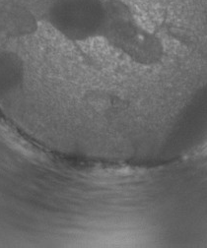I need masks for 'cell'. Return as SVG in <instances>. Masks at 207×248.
<instances>
[{
  "label": "cell",
  "mask_w": 207,
  "mask_h": 248,
  "mask_svg": "<svg viewBox=\"0 0 207 248\" xmlns=\"http://www.w3.org/2000/svg\"><path fill=\"white\" fill-rule=\"evenodd\" d=\"M103 42L132 63L149 67L161 61L164 45L121 0H107Z\"/></svg>",
  "instance_id": "6da1fadb"
},
{
  "label": "cell",
  "mask_w": 207,
  "mask_h": 248,
  "mask_svg": "<svg viewBox=\"0 0 207 248\" xmlns=\"http://www.w3.org/2000/svg\"><path fill=\"white\" fill-rule=\"evenodd\" d=\"M45 17L53 32L68 43L103 41L107 0H48Z\"/></svg>",
  "instance_id": "7a4b0ae2"
}]
</instances>
